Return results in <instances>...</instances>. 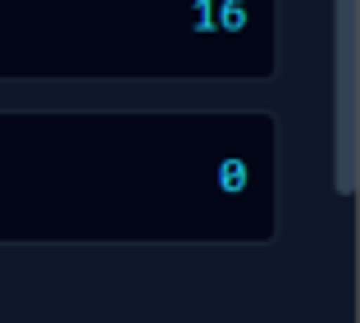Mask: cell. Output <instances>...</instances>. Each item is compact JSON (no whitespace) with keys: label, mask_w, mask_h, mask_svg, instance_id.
Masks as SVG:
<instances>
[{"label":"cell","mask_w":360,"mask_h":323,"mask_svg":"<svg viewBox=\"0 0 360 323\" xmlns=\"http://www.w3.org/2000/svg\"><path fill=\"white\" fill-rule=\"evenodd\" d=\"M214 0H196V32H210L214 27Z\"/></svg>","instance_id":"cell-3"},{"label":"cell","mask_w":360,"mask_h":323,"mask_svg":"<svg viewBox=\"0 0 360 323\" xmlns=\"http://www.w3.org/2000/svg\"><path fill=\"white\" fill-rule=\"evenodd\" d=\"M219 23L229 27V32H242L246 27V0H224L219 5Z\"/></svg>","instance_id":"cell-2"},{"label":"cell","mask_w":360,"mask_h":323,"mask_svg":"<svg viewBox=\"0 0 360 323\" xmlns=\"http://www.w3.org/2000/svg\"><path fill=\"white\" fill-rule=\"evenodd\" d=\"M219 187L233 192V196L246 187V164H242V159H224V164H219Z\"/></svg>","instance_id":"cell-1"}]
</instances>
